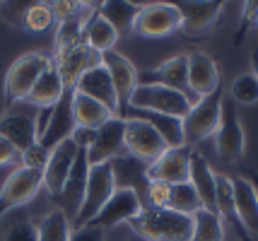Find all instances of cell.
<instances>
[{
    "instance_id": "d6a6232c",
    "label": "cell",
    "mask_w": 258,
    "mask_h": 241,
    "mask_svg": "<svg viewBox=\"0 0 258 241\" xmlns=\"http://www.w3.org/2000/svg\"><path fill=\"white\" fill-rule=\"evenodd\" d=\"M169 210L174 212H181V215H196L198 210H203V203L196 188L191 186V181L186 184H176V186H169Z\"/></svg>"
},
{
    "instance_id": "60d3db41",
    "label": "cell",
    "mask_w": 258,
    "mask_h": 241,
    "mask_svg": "<svg viewBox=\"0 0 258 241\" xmlns=\"http://www.w3.org/2000/svg\"><path fill=\"white\" fill-rule=\"evenodd\" d=\"M68 241H106V231L87 224V227H80V229L70 231V239Z\"/></svg>"
},
{
    "instance_id": "d6986e66",
    "label": "cell",
    "mask_w": 258,
    "mask_h": 241,
    "mask_svg": "<svg viewBox=\"0 0 258 241\" xmlns=\"http://www.w3.org/2000/svg\"><path fill=\"white\" fill-rule=\"evenodd\" d=\"M176 8L181 12V32H186L188 36H201L205 32H210L215 22L220 20L225 3H176Z\"/></svg>"
},
{
    "instance_id": "f1b7e54d",
    "label": "cell",
    "mask_w": 258,
    "mask_h": 241,
    "mask_svg": "<svg viewBox=\"0 0 258 241\" xmlns=\"http://www.w3.org/2000/svg\"><path fill=\"white\" fill-rule=\"evenodd\" d=\"M73 114H75V123L80 128H92V130L101 128L106 121L113 118V114L104 104L94 102V99L78 92H73Z\"/></svg>"
},
{
    "instance_id": "8d00e7d4",
    "label": "cell",
    "mask_w": 258,
    "mask_h": 241,
    "mask_svg": "<svg viewBox=\"0 0 258 241\" xmlns=\"http://www.w3.org/2000/svg\"><path fill=\"white\" fill-rule=\"evenodd\" d=\"M145 198H147L145 207H167V203H169V186L162 184V181H147Z\"/></svg>"
},
{
    "instance_id": "ab89813d",
    "label": "cell",
    "mask_w": 258,
    "mask_h": 241,
    "mask_svg": "<svg viewBox=\"0 0 258 241\" xmlns=\"http://www.w3.org/2000/svg\"><path fill=\"white\" fill-rule=\"evenodd\" d=\"M20 162H22V152L8 138L0 135V167H17Z\"/></svg>"
},
{
    "instance_id": "74e56055",
    "label": "cell",
    "mask_w": 258,
    "mask_h": 241,
    "mask_svg": "<svg viewBox=\"0 0 258 241\" xmlns=\"http://www.w3.org/2000/svg\"><path fill=\"white\" fill-rule=\"evenodd\" d=\"M46 162H48V149L41 147L39 142H34L32 147L22 152V167H29V169H39V172H44Z\"/></svg>"
},
{
    "instance_id": "ac0fdd59",
    "label": "cell",
    "mask_w": 258,
    "mask_h": 241,
    "mask_svg": "<svg viewBox=\"0 0 258 241\" xmlns=\"http://www.w3.org/2000/svg\"><path fill=\"white\" fill-rule=\"evenodd\" d=\"M73 92H75V90L68 87L66 94L60 97V102L53 106L48 128H46V133L41 135V140H39V145L46 147L48 152L56 147V145H60L63 140H70L73 130L78 128V123H75V114H73Z\"/></svg>"
},
{
    "instance_id": "e575fe53",
    "label": "cell",
    "mask_w": 258,
    "mask_h": 241,
    "mask_svg": "<svg viewBox=\"0 0 258 241\" xmlns=\"http://www.w3.org/2000/svg\"><path fill=\"white\" fill-rule=\"evenodd\" d=\"M56 22L53 20V12H51V5L48 3H34L24 10V27L32 29V32H46L51 29V24Z\"/></svg>"
},
{
    "instance_id": "ffe728a7",
    "label": "cell",
    "mask_w": 258,
    "mask_h": 241,
    "mask_svg": "<svg viewBox=\"0 0 258 241\" xmlns=\"http://www.w3.org/2000/svg\"><path fill=\"white\" fill-rule=\"evenodd\" d=\"M75 92L85 94L94 102L104 104L113 116H118V99H116V90H113V82L109 77V72L104 65H97V68L87 70L82 77L75 85Z\"/></svg>"
},
{
    "instance_id": "8fae6325",
    "label": "cell",
    "mask_w": 258,
    "mask_h": 241,
    "mask_svg": "<svg viewBox=\"0 0 258 241\" xmlns=\"http://www.w3.org/2000/svg\"><path fill=\"white\" fill-rule=\"evenodd\" d=\"M53 65L63 77V85L75 90L78 80L87 72V70L101 65V53H97L94 48H90L85 41L73 44V46L58 48L56 56H53Z\"/></svg>"
},
{
    "instance_id": "484cf974",
    "label": "cell",
    "mask_w": 258,
    "mask_h": 241,
    "mask_svg": "<svg viewBox=\"0 0 258 241\" xmlns=\"http://www.w3.org/2000/svg\"><path fill=\"white\" fill-rule=\"evenodd\" d=\"M66 85H63V77H60V72L56 70V65L51 63L48 70H46L44 75L36 80L34 85V90L29 92L27 97V104H32L36 109H46V106H56L60 102V97L66 94Z\"/></svg>"
},
{
    "instance_id": "7a4b0ae2",
    "label": "cell",
    "mask_w": 258,
    "mask_h": 241,
    "mask_svg": "<svg viewBox=\"0 0 258 241\" xmlns=\"http://www.w3.org/2000/svg\"><path fill=\"white\" fill-rule=\"evenodd\" d=\"M51 63H53V58L36 53V51L22 53L20 58L12 60V65L5 72V109L8 111L15 104L27 102V97L34 90L36 80L48 70Z\"/></svg>"
},
{
    "instance_id": "603a6c76",
    "label": "cell",
    "mask_w": 258,
    "mask_h": 241,
    "mask_svg": "<svg viewBox=\"0 0 258 241\" xmlns=\"http://www.w3.org/2000/svg\"><path fill=\"white\" fill-rule=\"evenodd\" d=\"M215 176L210 162L203 157L198 149H191V186L201 198L203 210L208 212H217V200H215Z\"/></svg>"
},
{
    "instance_id": "f546056e",
    "label": "cell",
    "mask_w": 258,
    "mask_h": 241,
    "mask_svg": "<svg viewBox=\"0 0 258 241\" xmlns=\"http://www.w3.org/2000/svg\"><path fill=\"white\" fill-rule=\"evenodd\" d=\"M87 174H90V162H87V149H80L75 164L70 169V176L66 181V188L58 198H63L73 212H78L80 203H82V193H85V186H87Z\"/></svg>"
},
{
    "instance_id": "f35d334b",
    "label": "cell",
    "mask_w": 258,
    "mask_h": 241,
    "mask_svg": "<svg viewBox=\"0 0 258 241\" xmlns=\"http://www.w3.org/2000/svg\"><path fill=\"white\" fill-rule=\"evenodd\" d=\"M258 24V3H244V12H241V27L234 36V44H241V39L251 27Z\"/></svg>"
},
{
    "instance_id": "e0dca14e",
    "label": "cell",
    "mask_w": 258,
    "mask_h": 241,
    "mask_svg": "<svg viewBox=\"0 0 258 241\" xmlns=\"http://www.w3.org/2000/svg\"><path fill=\"white\" fill-rule=\"evenodd\" d=\"M78 152L80 149L75 147L73 140H63L60 145H56V147L48 152V162H46V167H44V188L53 198H58V195L63 193Z\"/></svg>"
},
{
    "instance_id": "7402d4cb",
    "label": "cell",
    "mask_w": 258,
    "mask_h": 241,
    "mask_svg": "<svg viewBox=\"0 0 258 241\" xmlns=\"http://www.w3.org/2000/svg\"><path fill=\"white\" fill-rule=\"evenodd\" d=\"M0 135L8 138L15 147L24 152L36 142V121L27 111H8L0 118Z\"/></svg>"
},
{
    "instance_id": "d590c367",
    "label": "cell",
    "mask_w": 258,
    "mask_h": 241,
    "mask_svg": "<svg viewBox=\"0 0 258 241\" xmlns=\"http://www.w3.org/2000/svg\"><path fill=\"white\" fill-rule=\"evenodd\" d=\"M3 241H39V227L32 219H20L8 229Z\"/></svg>"
},
{
    "instance_id": "1f68e13d",
    "label": "cell",
    "mask_w": 258,
    "mask_h": 241,
    "mask_svg": "<svg viewBox=\"0 0 258 241\" xmlns=\"http://www.w3.org/2000/svg\"><path fill=\"white\" fill-rule=\"evenodd\" d=\"M191 241H225V222L217 212L198 210L193 215V239Z\"/></svg>"
},
{
    "instance_id": "5b68a950",
    "label": "cell",
    "mask_w": 258,
    "mask_h": 241,
    "mask_svg": "<svg viewBox=\"0 0 258 241\" xmlns=\"http://www.w3.org/2000/svg\"><path fill=\"white\" fill-rule=\"evenodd\" d=\"M222 102H225V94L220 87L210 97H203L191 106V111L183 118V140L188 147L215 135V130L220 126V116H222Z\"/></svg>"
},
{
    "instance_id": "6da1fadb",
    "label": "cell",
    "mask_w": 258,
    "mask_h": 241,
    "mask_svg": "<svg viewBox=\"0 0 258 241\" xmlns=\"http://www.w3.org/2000/svg\"><path fill=\"white\" fill-rule=\"evenodd\" d=\"M145 241H191L193 215H181L169 207H143L140 215L125 222Z\"/></svg>"
},
{
    "instance_id": "ba28073f",
    "label": "cell",
    "mask_w": 258,
    "mask_h": 241,
    "mask_svg": "<svg viewBox=\"0 0 258 241\" xmlns=\"http://www.w3.org/2000/svg\"><path fill=\"white\" fill-rule=\"evenodd\" d=\"M215 149L222 162H239L246 152V133L236 114V104L232 99L222 102L220 126L215 130Z\"/></svg>"
},
{
    "instance_id": "4dcf8cb0",
    "label": "cell",
    "mask_w": 258,
    "mask_h": 241,
    "mask_svg": "<svg viewBox=\"0 0 258 241\" xmlns=\"http://www.w3.org/2000/svg\"><path fill=\"white\" fill-rule=\"evenodd\" d=\"M36 227H39V241H68L70 231H73L70 217L63 207L51 210Z\"/></svg>"
},
{
    "instance_id": "cb8c5ba5",
    "label": "cell",
    "mask_w": 258,
    "mask_h": 241,
    "mask_svg": "<svg viewBox=\"0 0 258 241\" xmlns=\"http://www.w3.org/2000/svg\"><path fill=\"white\" fill-rule=\"evenodd\" d=\"M125 118H140L157 130L162 140L167 142V147H183L186 140H183V121L174 118V116H164V114H155V111H143V109H128Z\"/></svg>"
},
{
    "instance_id": "9c48e42d",
    "label": "cell",
    "mask_w": 258,
    "mask_h": 241,
    "mask_svg": "<svg viewBox=\"0 0 258 241\" xmlns=\"http://www.w3.org/2000/svg\"><path fill=\"white\" fill-rule=\"evenodd\" d=\"M101 65L106 68L109 77L113 82V90H116V99H118V118H123L128 114V106H131V97L138 90V68L133 65L131 58H125L123 53H118L116 48L101 53Z\"/></svg>"
},
{
    "instance_id": "3957f363",
    "label": "cell",
    "mask_w": 258,
    "mask_h": 241,
    "mask_svg": "<svg viewBox=\"0 0 258 241\" xmlns=\"http://www.w3.org/2000/svg\"><path fill=\"white\" fill-rule=\"evenodd\" d=\"M116 191V179H113V167L109 164H94L90 167L87 174V186H85V193H82V203H80L78 212L73 215V229H80L85 224H90L94 215L99 212L104 203L109 200Z\"/></svg>"
},
{
    "instance_id": "b9f144b4",
    "label": "cell",
    "mask_w": 258,
    "mask_h": 241,
    "mask_svg": "<svg viewBox=\"0 0 258 241\" xmlns=\"http://www.w3.org/2000/svg\"><path fill=\"white\" fill-rule=\"evenodd\" d=\"M94 135H97V130H92V128H75L73 130V135H70V140L75 142V147L78 149H90L92 142H94Z\"/></svg>"
},
{
    "instance_id": "4316f807",
    "label": "cell",
    "mask_w": 258,
    "mask_h": 241,
    "mask_svg": "<svg viewBox=\"0 0 258 241\" xmlns=\"http://www.w3.org/2000/svg\"><path fill=\"white\" fill-rule=\"evenodd\" d=\"M97 8H99V3H97ZM97 8L87 15L82 36H85V44L90 48H94L97 53H106V51H113V48H116L118 34H116V29H113L111 24L97 12Z\"/></svg>"
},
{
    "instance_id": "7c38bea8",
    "label": "cell",
    "mask_w": 258,
    "mask_h": 241,
    "mask_svg": "<svg viewBox=\"0 0 258 241\" xmlns=\"http://www.w3.org/2000/svg\"><path fill=\"white\" fill-rule=\"evenodd\" d=\"M123 145L131 157L145 162V164H152L167 149V142L162 140V135L140 118H125Z\"/></svg>"
},
{
    "instance_id": "83f0119b",
    "label": "cell",
    "mask_w": 258,
    "mask_h": 241,
    "mask_svg": "<svg viewBox=\"0 0 258 241\" xmlns=\"http://www.w3.org/2000/svg\"><path fill=\"white\" fill-rule=\"evenodd\" d=\"M97 12L116 29V34L123 36L133 32V22H135V17H138V12H140V3L109 0V3H99Z\"/></svg>"
},
{
    "instance_id": "836d02e7",
    "label": "cell",
    "mask_w": 258,
    "mask_h": 241,
    "mask_svg": "<svg viewBox=\"0 0 258 241\" xmlns=\"http://www.w3.org/2000/svg\"><path fill=\"white\" fill-rule=\"evenodd\" d=\"M232 102L234 104H256L258 102V80L251 72H241L232 80L229 87Z\"/></svg>"
},
{
    "instance_id": "5bb4252c",
    "label": "cell",
    "mask_w": 258,
    "mask_h": 241,
    "mask_svg": "<svg viewBox=\"0 0 258 241\" xmlns=\"http://www.w3.org/2000/svg\"><path fill=\"white\" fill-rule=\"evenodd\" d=\"M123 135H125V121L118 118V116H113L111 121H106L101 128H97L94 142L87 149L90 167H94V164H109L116 157H121V152L125 149Z\"/></svg>"
},
{
    "instance_id": "4fadbf2b",
    "label": "cell",
    "mask_w": 258,
    "mask_h": 241,
    "mask_svg": "<svg viewBox=\"0 0 258 241\" xmlns=\"http://www.w3.org/2000/svg\"><path fill=\"white\" fill-rule=\"evenodd\" d=\"M191 179V147H167L152 164H147V181H162L167 186L186 184Z\"/></svg>"
},
{
    "instance_id": "9a60e30c",
    "label": "cell",
    "mask_w": 258,
    "mask_h": 241,
    "mask_svg": "<svg viewBox=\"0 0 258 241\" xmlns=\"http://www.w3.org/2000/svg\"><path fill=\"white\" fill-rule=\"evenodd\" d=\"M138 80H140V85H162V87H169V90H176V92L186 94L193 102L191 90H188V56L167 58V60L159 63L157 68L140 72Z\"/></svg>"
},
{
    "instance_id": "52a82bcc",
    "label": "cell",
    "mask_w": 258,
    "mask_h": 241,
    "mask_svg": "<svg viewBox=\"0 0 258 241\" xmlns=\"http://www.w3.org/2000/svg\"><path fill=\"white\" fill-rule=\"evenodd\" d=\"M44 188V172L29 167H15L0 188V217L15 207L27 205Z\"/></svg>"
},
{
    "instance_id": "ee69618b",
    "label": "cell",
    "mask_w": 258,
    "mask_h": 241,
    "mask_svg": "<svg viewBox=\"0 0 258 241\" xmlns=\"http://www.w3.org/2000/svg\"><path fill=\"white\" fill-rule=\"evenodd\" d=\"M244 176H246L248 181H251V186H253V191H256V195H258V174H256V172H251V169H248V172L244 174Z\"/></svg>"
},
{
    "instance_id": "7bdbcfd3",
    "label": "cell",
    "mask_w": 258,
    "mask_h": 241,
    "mask_svg": "<svg viewBox=\"0 0 258 241\" xmlns=\"http://www.w3.org/2000/svg\"><path fill=\"white\" fill-rule=\"evenodd\" d=\"M251 75L258 80V48L251 53Z\"/></svg>"
},
{
    "instance_id": "d4e9b609",
    "label": "cell",
    "mask_w": 258,
    "mask_h": 241,
    "mask_svg": "<svg viewBox=\"0 0 258 241\" xmlns=\"http://www.w3.org/2000/svg\"><path fill=\"white\" fill-rule=\"evenodd\" d=\"M234 184V203L241 224L251 236H258V195L246 176H232Z\"/></svg>"
},
{
    "instance_id": "2e32d148",
    "label": "cell",
    "mask_w": 258,
    "mask_h": 241,
    "mask_svg": "<svg viewBox=\"0 0 258 241\" xmlns=\"http://www.w3.org/2000/svg\"><path fill=\"white\" fill-rule=\"evenodd\" d=\"M220 87H222V77H220V68L215 58L205 51L191 53L188 56V90H191L193 102L210 97Z\"/></svg>"
},
{
    "instance_id": "30bf717a",
    "label": "cell",
    "mask_w": 258,
    "mask_h": 241,
    "mask_svg": "<svg viewBox=\"0 0 258 241\" xmlns=\"http://www.w3.org/2000/svg\"><path fill=\"white\" fill-rule=\"evenodd\" d=\"M143 207H145V203H143L140 193H135L131 188H116L111 198L104 203V207L94 215L90 227H97V229L106 231V229H111V227H116V224H123L128 219H133L135 215H140Z\"/></svg>"
},
{
    "instance_id": "44dd1931",
    "label": "cell",
    "mask_w": 258,
    "mask_h": 241,
    "mask_svg": "<svg viewBox=\"0 0 258 241\" xmlns=\"http://www.w3.org/2000/svg\"><path fill=\"white\" fill-rule=\"evenodd\" d=\"M215 200H217V215L222 217L225 224H229V227L236 231L239 241H253V236H251L246 231V227L241 224L239 212H236L232 176H227V174H217V176H215Z\"/></svg>"
},
{
    "instance_id": "8992f818",
    "label": "cell",
    "mask_w": 258,
    "mask_h": 241,
    "mask_svg": "<svg viewBox=\"0 0 258 241\" xmlns=\"http://www.w3.org/2000/svg\"><path fill=\"white\" fill-rule=\"evenodd\" d=\"M181 29V12L176 3H140V12L133 22V34L162 39Z\"/></svg>"
},
{
    "instance_id": "277c9868",
    "label": "cell",
    "mask_w": 258,
    "mask_h": 241,
    "mask_svg": "<svg viewBox=\"0 0 258 241\" xmlns=\"http://www.w3.org/2000/svg\"><path fill=\"white\" fill-rule=\"evenodd\" d=\"M193 102L186 94L169 90L162 85H138V90L131 97V106L128 109H143V111H155V114L174 116V118H186L191 111Z\"/></svg>"
}]
</instances>
